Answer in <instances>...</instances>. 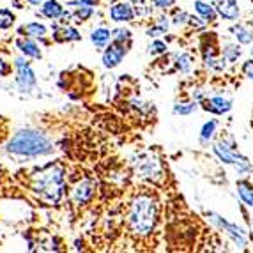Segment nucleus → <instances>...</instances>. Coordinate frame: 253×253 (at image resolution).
Segmentation results:
<instances>
[{
	"label": "nucleus",
	"instance_id": "nucleus-10",
	"mask_svg": "<svg viewBox=\"0 0 253 253\" xmlns=\"http://www.w3.org/2000/svg\"><path fill=\"white\" fill-rule=\"evenodd\" d=\"M110 18L117 23H126V21H131L135 18V11L126 2H117L110 7Z\"/></svg>",
	"mask_w": 253,
	"mask_h": 253
},
{
	"label": "nucleus",
	"instance_id": "nucleus-29",
	"mask_svg": "<svg viewBox=\"0 0 253 253\" xmlns=\"http://www.w3.org/2000/svg\"><path fill=\"white\" fill-rule=\"evenodd\" d=\"M173 2H175V0H152V4L156 5V7H160V9H169V7H172Z\"/></svg>",
	"mask_w": 253,
	"mask_h": 253
},
{
	"label": "nucleus",
	"instance_id": "nucleus-23",
	"mask_svg": "<svg viewBox=\"0 0 253 253\" xmlns=\"http://www.w3.org/2000/svg\"><path fill=\"white\" fill-rule=\"evenodd\" d=\"M197 110V103H179L173 106V114L177 115H190Z\"/></svg>",
	"mask_w": 253,
	"mask_h": 253
},
{
	"label": "nucleus",
	"instance_id": "nucleus-28",
	"mask_svg": "<svg viewBox=\"0 0 253 253\" xmlns=\"http://www.w3.org/2000/svg\"><path fill=\"white\" fill-rule=\"evenodd\" d=\"M82 36L78 34V30L76 29H71V27H68V29H64V39H68V41H78Z\"/></svg>",
	"mask_w": 253,
	"mask_h": 253
},
{
	"label": "nucleus",
	"instance_id": "nucleus-4",
	"mask_svg": "<svg viewBox=\"0 0 253 253\" xmlns=\"http://www.w3.org/2000/svg\"><path fill=\"white\" fill-rule=\"evenodd\" d=\"M214 152H216V156L223 161V163L234 165V169H236L239 173H245V172H248V170H250L248 160H246L245 156L237 154V152L234 151L232 147H228L225 142H219V144H216L214 145Z\"/></svg>",
	"mask_w": 253,
	"mask_h": 253
},
{
	"label": "nucleus",
	"instance_id": "nucleus-3",
	"mask_svg": "<svg viewBox=\"0 0 253 253\" xmlns=\"http://www.w3.org/2000/svg\"><path fill=\"white\" fill-rule=\"evenodd\" d=\"M7 152L25 158L46 156V154L53 152V144L42 133H39V131L23 129V131H18L16 135L9 140Z\"/></svg>",
	"mask_w": 253,
	"mask_h": 253
},
{
	"label": "nucleus",
	"instance_id": "nucleus-18",
	"mask_svg": "<svg viewBox=\"0 0 253 253\" xmlns=\"http://www.w3.org/2000/svg\"><path fill=\"white\" fill-rule=\"evenodd\" d=\"M20 32L23 36H29V38H42L46 34V27L38 23V21H32V23H27L20 29Z\"/></svg>",
	"mask_w": 253,
	"mask_h": 253
},
{
	"label": "nucleus",
	"instance_id": "nucleus-21",
	"mask_svg": "<svg viewBox=\"0 0 253 253\" xmlns=\"http://www.w3.org/2000/svg\"><path fill=\"white\" fill-rule=\"evenodd\" d=\"M13 23H14V14L9 9H0V30L13 27Z\"/></svg>",
	"mask_w": 253,
	"mask_h": 253
},
{
	"label": "nucleus",
	"instance_id": "nucleus-27",
	"mask_svg": "<svg viewBox=\"0 0 253 253\" xmlns=\"http://www.w3.org/2000/svg\"><path fill=\"white\" fill-rule=\"evenodd\" d=\"M78 11H76V16L80 18V21H85L87 18H90V14H92V7L90 5H78Z\"/></svg>",
	"mask_w": 253,
	"mask_h": 253
},
{
	"label": "nucleus",
	"instance_id": "nucleus-22",
	"mask_svg": "<svg viewBox=\"0 0 253 253\" xmlns=\"http://www.w3.org/2000/svg\"><path fill=\"white\" fill-rule=\"evenodd\" d=\"M191 62H193V59H191V55H188V53H181V55H177V69L181 73H190V69H191Z\"/></svg>",
	"mask_w": 253,
	"mask_h": 253
},
{
	"label": "nucleus",
	"instance_id": "nucleus-2",
	"mask_svg": "<svg viewBox=\"0 0 253 253\" xmlns=\"http://www.w3.org/2000/svg\"><path fill=\"white\" fill-rule=\"evenodd\" d=\"M32 191L42 200L57 204L64 193V170L60 165H48L32 175Z\"/></svg>",
	"mask_w": 253,
	"mask_h": 253
},
{
	"label": "nucleus",
	"instance_id": "nucleus-16",
	"mask_svg": "<svg viewBox=\"0 0 253 253\" xmlns=\"http://www.w3.org/2000/svg\"><path fill=\"white\" fill-rule=\"evenodd\" d=\"M110 39H112V32L108 29H105V27H99V29L92 30V34H90V41L97 48H105L110 42Z\"/></svg>",
	"mask_w": 253,
	"mask_h": 253
},
{
	"label": "nucleus",
	"instance_id": "nucleus-33",
	"mask_svg": "<svg viewBox=\"0 0 253 253\" xmlns=\"http://www.w3.org/2000/svg\"><path fill=\"white\" fill-rule=\"evenodd\" d=\"M97 2H99V0H76V2H71L69 5H76V7H78V5H90V7H92Z\"/></svg>",
	"mask_w": 253,
	"mask_h": 253
},
{
	"label": "nucleus",
	"instance_id": "nucleus-20",
	"mask_svg": "<svg viewBox=\"0 0 253 253\" xmlns=\"http://www.w3.org/2000/svg\"><path fill=\"white\" fill-rule=\"evenodd\" d=\"M216 126H218V123H216V121H209V123L204 124L202 131H200V140H202V144H207V142L214 136Z\"/></svg>",
	"mask_w": 253,
	"mask_h": 253
},
{
	"label": "nucleus",
	"instance_id": "nucleus-24",
	"mask_svg": "<svg viewBox=\"0 0 253 253\" xmlns=\"http://www.w3.org/2000/svg\"><path fill=\"white\" fill-rule=\"evenodd\" d=\"M241 55V50L237 46H234V44H227L223 50V59L228 60V62H234V60L239 59Z\"/></svg>",
	"mask_w": 253,
	"mask_h": 253
},
{
	"label": "nucleus",
	"instance_id": "nucleus-30",
	"mask_svg": "<svg viewBox=\"0 0 253 253\" xmlns=\"http://www.w3.org/2000/svg\"><path fill=\"white\" fill-rule=\"evenodd\" d=\"M165 30H167V27H163V25H161V23H160V25L154 27V29H149V30H147V34L151 36V38H158V36L163 34Z\"/></svg>",
	"mask_w": 253,
	"mask_h": 253
},
{
	"label": "nucleus",
	"instance_id": "nucleus-8",
	"mask_svg": "<svg viewBox=\"0 0 253 253\" xmlns=\"http://www.w3.org/2000/svg\"><path fill=\"white\" fill-rule=\"evenodd\" d=\"M211 219L214 221L216 225H218L221 230H223L225 234H227L230 239L236 243L237 246H241V248H245L246 246V236H245V230L243 228H239L237 225H234V223H228V221H225L223 218H219L218 214H214V212H211Z\"/></svg>",
	"mask_w": 253,
	"mask_h": 253
},
{
	"label": "nucleus",
	"instance_id": "nucleus-7",
	"mask_svg": "<svg viewBox=\"0 0 253 253\" xmlns=\"http://www.w3.org/2000/svg\"><path fill=\"white\" fill-rule=\"evenodd\" d=\"M16 82H18V87H20L21 92H29L32 87L36 85V75L30 68V64L23 59H16Z\"/></svg>",
	"mask_w": 253,
	"mask_h": 253
},
{
	"label": "nucleus",
	"instance_id": "nucleus-11",
	"mask_svg": "<svg viewBox=\"0 0 253 253\" xmlns=\"http://www.w3.org/2000/svg\"><path fill=\"white\" fill-rule=\"evenodd\" d=\"M216 13L219 14L225 20H237L239 16V5H237L236 0H218V4L214 5Z\"/></svg>",
	"mask_w": 253,
	"mask_h": 253
},
{
	"label": "nucleus",
	"instance_id": "nucleus-17",
	"mask_svg": "<svg viewBox=\"0 0 253 253\" xmlns=\"http://www.w3.org/2000/svg\"><path fill=\"white\" fill-rule=\"evenodd\" d=\"M237 193L248 207H253V186L248 181H237Z\"/></svg>",
	"mask_w": 253,
	"mask_h": 253
},
{
	"label": "nucleus",
	"instance_id": "nucleus-12",
	"mask_svg": "<svg viewBox=\"0 0 253 253\" xmlns=\"http://www.w3.org/2000/svg\"><path fill=\"white\" fill-rule=\"evenodd\" d=\"M230 108H232V103L228 101V99H225V97H221V96L211 97V99L206 103V110H209V112L218 114V115L227 114V112H230Z\"/></svg>",
	"mask_w": 253,
	"mask_h": 253
},
{
	"label": "nucleus",
	"instance_id": "nucleus-15",
	"mask_svg": "<svg viewBox=\"0 0 253 253\" xmlns=\"http://www.w3.org/2000/svg\"><path fill=\"white\" fill-rule=\"evenodd\" d=\"M16 44L25 57H32V59H39L41 57V50H39V46L32 39H18Z\"/></svg>",
	"mask_w": 253,
	"mask_h": 253
},
{
	"label": "nucleus",
	"instance_id": "nucleus-31",
	"mask_svg": "<svg viewBox=\"0 0 253 253\" xmlns=\"http://www.w3.org/2000/svg\"><path fill=\"white\" fill-rule=\"evenodd\" d=\"M243 73L253 80V60H246V62L243 64Z\"/></svg>",
	"mask_w": 253,
	"mask_h": 253
},
{
	"label": "nucleus",
	"instance_id": "nucleus-19",
	"mask_svg": "<svg viewBox=\"0 0 253 253\" xmlns=\"http://www.w3.org/2000/svg\"><path fill=\"white\" fill-rule=\"evenodd\" d=\"M232 32H234V36H236V39L241 42V44H250V42L253 41V32L246 29V27L237 25V27H234V29H232Z\"/></svg>",
	"mask_w": 253,
	"mask_h": 253
},
{
	"label": "nucleus",
	"instance_id": "nucleus-36",
	"mask_svg": "<svg viewBox=\"0 0 253 253\" xmlns=\"http://www.w3.org/2000/svg\"><path fill=\"white\" fill-rule=\"evenodd\" d=\"M252 57H253V48H252Z\"/></svg>",
	"mask_w": 253,
	"mask_h": 253
},
{
	"label": "nucleus",
	"instance_id": "nucleus-32",
	"mask_svg": "<svg viewBox=\"0 0 253 253\" xmlns=\"http://www.w3.org/2000/svg\"><path fill=\"white\" fill-rule=\"evenodd\" d=\"M186 20H188V14H186L184 11H181V13L175 14V18H173V23H175V25H184Z\"/></svg>",
	"mask_w": 253,
	"mask_h": 253
},
{
	"label": "nucleus",
	"instance_id": "nucleus-35",
	"mask_svg": "<svg viewBox=\"0 0 253 253\" xmlns=\"http://www.w3.org/2000/svg\"><path fill=\"white\" fill-rule=\"evenodd\" d=\"M30 4H34V5H38V4H42V2H44V0H29Z\"/></svg>",
	"mask_w": 253,
	"mask_h": 253
},
{
	"label": "nucleus",
	"instance_id": "nucleus-6",
	"mask_svg": "<svg viewBox=\"0 0 253 253\" xmlns=\"http://www.w3.org/2000/svg\"><path fill=\"white\" fill-rule=\"evenodd\" d=\"M126 53H127L126 42L114 41L105 50V53H103V66H105V68H108V69L117 68L119 64L123 62L124 57H126Z\"/></svg>",
	"mask_w": 253,
	"mask_h": 253
},
{
	"label": "nucleus",
	"instance_id": "nucleus-14",
	"mask_svg": "<svg viewBox=\"0 0 253 253\" xmlns=\"http://www.w3.org/2000/svg\"><path fill=\"white\" fill-rule=\"evenodd\" d=\"M41 11H42V14H44L46 18H50V20H59L64 13L62 5H60L57 0H44Z\"/></svg>",
	"mask_w": 253,
	"mask_h": 253
},
{
	"label": "nucleus",
	"instance_id": "nucleus-37",
	"mask_svg": "<svg viewBox=\"0 0 253 253\" xmlns=\"http://www.w3.org/2000/svg\"><path fill=\"white\" fill-rule=\"evenodd\" d=\"M209 2H212V0H209Z\"/></svg>",
	"mask_w": 253,
	"mask_h": 253
},
{
	"label": "nucleus",
	"instance_id": "nucleus-1",
	"mask_svg": "<svg viewBox=\"0 0 253 253\" xmlns=\"http://www.w3.org/2000/svg\"><path fill=\"white\" fill-rule=\"evenodd\" d=\"M158 221V202L147 191H142L131 202L127 223L131 232L138 237H147L152 234Z\"/></svg>",
	"mask_w": 253,
	"mask_h": 253
},
{
	"label": "nucleus",
	"instance_id": "nucleus-9",
	"mask_svg": "<svg viewBox=\"0 0 253 253\" xmlns=\"http://www.w3.org/2000/svg\"><path fill=\"white\" fill-rule=\"evenodd\" d=\"M94 190H96V182H94L92 179L87 177V179H84V181H80L71 191L73 202L78 204V206H84V204L90 202L94 197Z\"/></svg>",
	"mask_w": 253,
	"mask_h": 253
},
{
	"label": "nucleus",
	"instance_id": "nucleus-13",
	"mask_svg": "<svg viewBox=\"0 0 253 253\" xmlns=\"http://www.w3.org/2000/svg\"><path fill=\"white\" fill-rule=\"evenodd\" d=\"M195 11L200 14L206 21H214L216 20V7L209 4V0H197L195 2Z\"/></svg>",
	"mask_w": 253,
	"mask_h": 253
},
{
	"label": "nucleus",
	"instance_id": "nucleus-25",
	"mask_svg": "<svg viewBox=\"0 0 253 253\" xmlns=\"http://www.w3.org/2000/svg\"><path fill=\"white\" fill-rule=\"evenodd\" d=\"M112 39H114V41L127 42L131 39V32H129V30H126V29H117L114 34H112Z\"/></svg>",
	"mask_w": 253,
	"mask_h": 253
},
{
	"label": "nucleus",
	"instance_id": "nucleus-26",
	"mask_svg": "<svg viewBox=\"0 0 253 253\" xmlns=\"http://www.w3.org/2000/svg\"><path fill=\"white\" fill-rule=\"evenodd\" d=\"M149 51L152 55H160V53H165L167 51V44L163 41H152V44L149 46Z\"/></svg>",
	"mask_w": 253,
	"mask_h": 253
},
{
	"label": "nucleus",
	"instance_id": "nucleus-34",
	"mask_svg": "<svg viewBox=\"0 0 253 253\" xmlns=\"http://www.w3.org/2000/svg\"><path fill=\"white\" fill-rule=\"evenodd\" d=\"M133 4H138V5H144L145 4V0H131Z\"/></svg>",
	"mask_w": 253,
	"mask_h": 253
},
{
	"label": "nucleus",
	"instance_id": "nucleus-5",
	"mask_svg": "<svg viewBox=\"0 0 253 253\" xmlns=\"http://www.w3.org/2000/svg\"><path fill=\"white\" fill-rule=\"evenodd\" d=\"M136 173L144 179H156L161 175V163L154 154H144L140 156L135 167Z\"/></svg>",
	"mask_w": 253,
	"mask_h": 253
}]
</instances>
